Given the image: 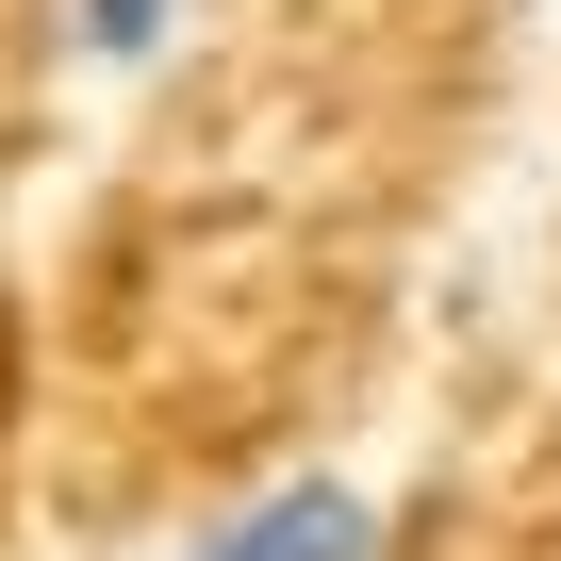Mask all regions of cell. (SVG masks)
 I'll list each match as a JSON object with an SVG mask.
<instances>
[{"label": "cell", "mask_w": 561, "mask_h": 561, "mask_svg": "<svg viewBox=\"0 0 561 561\" xmlns=\"http://www.w3.org/2000/svg\"><path fill=\"white\" fill-rule=\"evenodd\" d=\"M182 561H380V512H364L347 479H280V495H248L231 528H198Z\"/></svg>", "instance_id": "1"}, {"label": "cell", "mask_w": 561, "mask_h": 561, "mask_svg": "<svg viewBox=\"0 0 561 561\" xmlns=\"http://www.w3.org/2000/svg\"><path fill=\"white\" fill-rule=\"evenodd\" d=\"M165 34H182V0H67V50L83 67H165Z\"/></svg>", "instance_id": "2"}]
</instances>
